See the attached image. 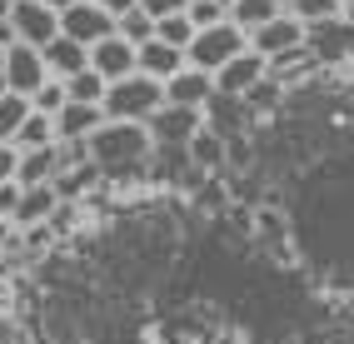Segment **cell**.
<instances>
[{"label": "cell", "mask_w": 354, "mask_h": 344, "mask_svg": "<svg viewBox=\"0 0 354 344\" xmlns=\"http://www.w3.org/2000/svg\"><path fill=\"white\" fill-rule=\"evenodd\" d=\"M185 65H190V60H185V50H180V45H165V40H145V45L135 50V70H140V75H155V80L180 75Z\"/></svg>", "instance_id": "obj_14"}, {"label": "cell", "mask_w": 354, "mask_h": 344, "mask_svg": "<svg viewBox=\"0 0 354 344\" xmlns=\"http://www.w3.org/2000/svg\"><path fill=\"white\" fill-rule=\"evenodd\" d=\"M26 115H30V95L0 90V145H15V130L26 125Z\"/></svg>", "instance_id": "obj_20"}, {"label": "cell", "mask_w": 354, "mask_h": 344, "mask_svg": "<svg viewBox=\"0 0 354 344\" xmlns=\"http://www.w3.org/2000/svg\"><path fill=\"white\" fill-rule=\"evenodd\" d=\"M274 15H285V0H230V20L245 35H254L259 26H270Z\"/></svg>", "instance_id": "obj_18"}, {"label": "cell", "mask_w": 354, "mask_h": 344, "mask_svg": "<svg viewBox=\"0 0 354 344\" xmlns=\"http://www.w3.org/2000/svg\"><path fill=\"white\" fill-rule=\"evenodd\" d=\"M240 50H250V35L234 26V20H225V26L195 30V40H190V50H185V60H190L195 70H205V75H220Z\"/></svg>", "instance_id": "obj_3"}, {"label": "cell", "mask_w": 354, "mask_h": 344, "mask_svg": "<svg viewBox=\"0 0 354 344\" xmlns=\"http://www.w3.org/2000/svg\"><path fill=\"white\" fill-rule=\"evenodd\" d=\"M265 75H270V60L259 55V50H240V55H234L225 70L215 75V95H220V100H245Z\"/></svg>", "instance_id": "obj_7"}, {"label": "cell", "mask_w": 354, "mask_h": 344, "mask_svg": "<svg viewBox=\"0 0 354 344\" xmlns=\"http://www.w3.org/2000/svg\"><path fill=\"white\" fill-rule=\"evenodd\" d=\"M150 135H155V145H190V135L205 125V110H185V105H160L150 115Z\"/></svg>", "instance_id": "obj_9"}, {"label": "cell", "mask_w": 354, "mask_h": 344, "mask_svg": "<svg viewBox=\"0 0 354 344\" xmlns=\"http://www.w3.org/2000/svg\"><path fill=\"white\" fill-rule=\"evenodd\" d=\"M95 6H105V10H110L115 20H120L125 10H135V6H140V0H95Z\"/></svg>", "instance_id": "obj_30"}, {"label": "cell", "mask_w": 354, "mask_h": 344, "mask_svg": "<svg viewBox=\"0 0 354 344\" xmlns=\"http://www.w3.org/2000/svg\"><path fill=\"white\" fill-rule=\"evenodd\" d=\"M70 105V95H65V80H45L35 95H30V110H40V115H60Z\"/></svg>", "instance_id": "obj_25"}, {"label": "cell", "mask_w": 354, "mask_h": 344, "mask_svg": "<svg viewBox=\"0 0 354 344\" xmlns=\"http://www.w3.org/2000/svg\"><path fill=\"white\" fill-rule=\"evenodd\" d=\"M10 30H15V40H26V45H50L55 35H60V10H50L45 0H10Z\"/></svg>", "instance_id": "obj_5"}, {"label": "cell", "mask_w": 354, "mask_h": 344, "mask_svg": "<svg viewBox=\"0 0 354 344\" xmlns=\"http://www.w3.org/2000/svg\"><path fill=\"white\" fill-rule=\"evenodd\" d=\"M60 195H55V180L50 185H20V204H15V229H35V224H50L60 210Z\"/></svg>", "instance_id": "obj_12"}, {"label": "cell", "mask_w": 354, "mask_h": 344, "mask_svg": "<svg viewBox=\"0 0 354 344\" xmlns=\"http://www.w3.org/2000/svg\"><path fill=\"white\" fill-rule=\"evenodd\" d=\"M105 90H110V80H105L100 70H80V75H70V80H65V95H70V100H80V105H100V100H105Z\"/></svg>", "instance_id": "obj_21"}, {"label": "cell", "mask_w": 354, "mask_h": 344, "mask_svg": "<svg viewBox=\"0 0 354 344\" xmlns=\"http://www.w3.org/2000/svg\"><path fill=\"white\" fill-rule=\"evenodd\" d=\"M15 165H20V150H15V145H0V185L15 180Z\"/></svg>", "instance_id": "obj_29"}, {"label": "cell", "mask_w": 354, "mask_h": 344, "mask_svg": "<svg viewBox=\"0 0 354 344\" xmlns=\"http://www.w3.org/2000/svg\"><path fill=\"white\" fill-rule=\"evenodd\" d=\"M40 55H45V70H50V80H70V75L90 70V45L70 40V35H55L50 45H40Z\"/></svg>", "instance_id": "obj_13"}, {"label": "cell", "mask_w": 354, "mask_h": 344, "mask_svg": "<svg viewBox=\"0 0 354 344\" xmlns=\"http://www.w3.org/2000/svg\"><path fill=\"white\" fill-rule=\"evenodd\" d=\"M115 35H125L130 45H135V50H140V45H145V40H155V15H145V10H125L120 20H115Z\"/></svg>", "instance_id": "obj_23"}, {"label": "cell", "mask_w": 354, "mask_h": 344, "mask_svg": "<svg viewBox=\"0 0 354 344\" xmlns=\"http://www.w3.org/2000/svg\"><path fill=\"white\" fill-rule=\"evenodd\" d=\"M85 145H90V160L100 165V175H130L155 155V135L140 120H105Z\"/></svg>", "instance_id": "obj_1"}, {"label": "cell", "mask_w": 354, "mask_h": 344, "mask_svg": "<svg viewBox=\"0 0 354 344\" xmlns=\"http://www.w3.org/2000/svg\"><path fill=\"white\" fill-rule=\"evenodd\" d=\"M155 40L190 50V40H195V20H190V15H165V20H155Z\"/></svg>", "instance_id": "obj_24"}, {"label": "cell", "mask_w": 354, "mask_h": 344, "mask_svg": "<svg viewBox=\"0 0 354 344\" xmlns=\"http://www.w3.org/2000/svg\"><path fill=\"white\" fill-rule=\"evenodd\" d=\"M160 105H165V80L140 75V70L125 75V80H115V85L105 90V100H100L105 120H140V125H145Z\"/></svg>", "instance_id": "obj_2"}, {"label": "cell", "mask_w": 354, "mask_h": 344, "mask_svg": "<svg viewBox=\"0 0 354 344\" xmlns=\"http://www.w3.org/2000/svg\"><path fill=\"white\" fill-rule=\"evenodd\" d=\"M55 140H60V135H55V115H40V110H30L26 125L15 130V150H45Z\"/></svg>", "instance_id": "obj_19"}, {"label": "cell", "mask_w": 354, "mask_h": 344, "mask_svg": "<svg viewBox=\"0 0 354 344\" xmlns=\"http://www.w3.org/2000/svg\"><path fill=\"white\" fill-rule=\"evenodd\" d=\"M0 75H6V90H15V95H35V90L50 80L45 55L35 50V45H26V40H10L6 45V55H0Z\"/></svg>", "instance_id": "obj_4"}, {"label": "cell", "mask_w": 354, "mask_h": 344, "mask_svg": "<svg viewBox=\"0 0 354 344\" xmlns=\"http://www.w3.org/2000/svg\"><path fill=\"white\" fill-rule=\"evenodd\" d=\"M15 204H20V180H6L0 185V220H15Z\"/></svg>", "instance_id": "obj_28"}, {"label": "cell", "mask_w": 354, "mask_h": 344, "mask_svg": "<svg viewBox=\"0 0 354 344\" xmlns=\"http://www.w3.org/2000/svg\"><path fill=\"white\" fill-rule=\"evenodd\" d=\"M100 125H105V110L100 105H80V100H70L55 115V135H60V140H90Z\"/></svg>", "instance_id": "obj_16"}, {"label": "cell", "mask_w": 354, "mask_h": 344, "mask_svg": "<svg viewBox=\"0 0 354 344\" xmlns=\"http://www.w3.org/2000/svg\"><path fill=\"white\" fill-rule=\"evenodd\" d=\"M60 35L80 40V45H95V40L115 35V15L105 6H95V0H75V6L60 10Z\"/></svg>", "instance_id": "obj_6"}, {"label": "cell", "mask_w": 354, "mask_h": 344, "mask_svg": "<svg viewBox=\"0 0 354 344\" xmlns=\"http://www.w3.org/2000/svg\"><path fill=\"white\" fill-rule=\"evenodd\" d=\"M304 40H310V26H304V20H295V15L285 10V15H274L270 26H259V30L250 35V50H259L265 60H279V55L299 50Z\"/></svg>", "instance_id": "obj_8"}, {"label": "cell", "mask_w": 354, "mask_h": 344, "mask_svg": "<svg viewBox=\"0 0 354 344\" xmlns=\"http://www.w3.org/2000/svg\"><path fill=\"white\" fill-rule=\"evenodd\" d=\"M215 100V75L195 70V65H185L180 75L165 80V105H185V110H209Z\"/></svg>", "instance_id": "obj_10"}, {"label": "cell", "mask_w": 354, "mask_h": 344, "mask_svg": "<svg viewBox=\"0 0 354 344\" xmlns=\"http://www.w3.org/2000/svg\"><path fill=\"white\" fill-rule=\"evenodd\" d=\"M290 15L304 20V26H324V20H339L344 15V0H285Z\"/></svg>", "instance_id": "obj_22"}, {"label": "cell", "mask_w": 354, "mask_h": 344, "mask_svg": "<svg viewBox=\"0 0 354 344\" xmlns=\"http://www.w3.org/2000/svg\"><path fill=\"white\" fill-rule=\"evenodd\" d=\"M45 6H50V10H65V6H75V0H45Z\"/></svg>", "instance_id": "obj_31"}, {"label": "cell", "mask_w": 354, "mask_h": 344, "mask_svg": "<svg viewBox=\"0 0 354 344\" xmlns=\"http://www.w3.org/2000/svg\"><path fill=\"white\" fill-rule=\"evenodd\" d=\"M185 15L195 20V30H209V26H225V20H230V6H225V0H190Z\"/></svg>", "instance_id": "obj_26"}, {"label": "cell", "mask_w": 354, "mask_h": 344, "mask_svg": "<svg viewBox=\"0 0 354 344\" xmlns=\"http://www.w3.org/2000/svg\"><path fill=\"white\" fill-rule=\"evenodd\" d=\"M55 175H60V140L45 150H20V165H15L20 185H50Z\"/></svg>", "instance_id": "obj_17"}, {"label": "cell", "mask_w": 354, "mask_h": 344, "mask_svg": "<svg viewBox=\"0 0 354 344\" xmlns=\"http://www.w3.org/2000/svg\"><path fill=\"white\" fill-rule=\"evenodd\" d=\"M90 70H100L110 85L125 80V75H135V45H130L125 35H105V40H95V45H90Z\"/></svg>", "instance_id": "obj_11"}, {"label": "cell", "mask_w": 354, "mask_h": 344, "mask_svg": "<svg viewBox=\"0 0 354 344\" xmlns=\"http://www.w3.org/2000/svg\"><path fill=\"white\" fill-rule=\"evenodd\" d=\"M140 10L165 20V15H185V10H190V0H140Z\"/></svg>", "instance_id": "obj_27"}, {"label": "cell", "mask_w": 354, "mask_h": 344, "mask_svg": "<svg viewBox=\"0 0 354 344\" xmlns=\"http://www.w3.org/2000/svg\"><path fill=\"white\" fill-rule=\"evenodd\" d=\"M185 155H190V170H200V175H215L220 165H225V130H215V125H200L195 135H190V145H185Z\"/></svg>", "instance_id": "obj_15"}, {"label": "cell", "mask_w": 354, "mask_h": 344, "mask_svg": "<svg viewBox=\"0 0 354 344\" xmlns=\"http://www.w3.org/2000/svg\"><path fill=\"white\" fill-rule=\"evenodd\" d=\"M225 6H230V0H225Z\"/></svg>", "instance_id": "obj_32"}]
</instances>
